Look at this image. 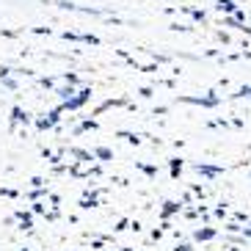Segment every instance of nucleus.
<instances>
[{
	"label": "nucleus",
	"mask_w": 251,
	"mask_h": 251,
	"mask_svg": "<svg viewBox=\"0 0 251 251\" xmlns=\"http://www.w3.org/2000/svg\"><path fill=\"white\" fill-rule=\"evenodd\" d=\"M89 97H91V89H80L77 94L72 97V100H69V102H64V108H67V111H75V108H80Z\"/></svg>",
	"instance_id": "1"
},
{
	"label": "nucleus",
	"mask_w": 251,
	"mask_h": 251,
	"mask_svg": "<svg viewBox=\"0 0 251 251\" xmlns=\"http://www.w3.org/2000/svg\"><path fill=\"white\" fill-rule=\"evenodd\" d=\"M58 119H61V113H58V111H52L47 119H39V130H47V127H55V125H58Z\"/></svg>",
	"instance_id": "2"
},
{
	"label": "nucleus",
	"mask_w": 251,
	"mask_h": 251,
	"mask_svg": "<svg viewBox=\"0 0 251 251\" xmlns=\"http://www.w3.org/2000/svg\"><path fill=\"white\" fill-rule=\"evenodd\" d=\"M213 237H215V229H210V226H204V229L196 232V240H213Z\"/></svg>",
	"instance_id": "3"
},
{
	"label": "nucleus",
	"mask_w": 251,
	"mask_h": 251,
	"mask_svg": "<svg viewBox=\"0 0 251 251\" xmlns=\"http://www.w3.org/2000/svg\"><path fill=\"white\" fill-rule=\"evenodd\" d=\"M199 174H207V177H215V174H221V169H215V166H196Z\"/></svg>",
	"instance_id": "4"
},
{
	"label": "nucleus",
	"mask_w": 251,
	"mask_h": 251,
	"mask_svg": "<svg viewBox=\"0 0 251 251\" xmlns=\"http://www.w3.org/2000/svg\"><path fill=\"white\" fill-rule=\"evenodd\" d=\"M215 8H218V11H235V3H232V0H218V3H215Z\"/></svg>",
	"instance_id": "5"
},
{
	"label": "nucleus",
	"mask_w": 251,
	"mask_h": 251,
	"mask_svg": "<svg viewBox=\"0 0 251 251\" xmlns=\"http://www.w3.org/2000/svg\"><path fill=\"white\" fill-rule=\"evenodd\" d=\"M55 94H58L61 100H64V102H69V100H72V97H75V91H72V86H69V89H67V86H64V89H58V91H55Z\"/></svg>",
	"instance_id": "6"
},
{
	"label": "nucleus",
	"mask_w": 251,
	"mask_h": 251,
	"mask_svg": "<svg viewBox=\"0 0 251 251\" xmlns=\"http://www.w3.org/2000/svg\"><path fill=\"white\" fill-rule=\"evenodd\" d=\"M179 204L177 201H166V207H163V215H171V213H177Z\"/></svg>",
	"instance_id": "7"
},
{
	"label": "nucleus",
	"mask_w": 251,
	"mask_h": 251,
	"mask_svg": "<svg viewBox=\"0 0 251 251\" xmlns=\"http://www.w3.org/2000/svg\"><path fill=\"white\" fill-rule=\"evenodd\" d=\"M17 218H20L23 229H30V224H33V221H30V215H28V213H17Z\"/></svg>",
	"instance_id": "8"
},
{
	"label": "nucleus",
	"mask_w": 251,
	"mask_h": 251,
	"mask_svg": "<svg viewBox=\"0 0 251 251\" xmlns=\"http://www.w3.org/2000/svg\"><path fill=\"white\" fill-rule=\"evenodd\" d=\"M11 113H14V122H28V113H25L23 108H14Z\"/></svg>",
	"instance_id": "9"
},
{
	"label": "nucleus",
	"mask_w": 251,
	"mask_h": 251,
	"mask_svg": "<svg viewBox=\"0 0 251 251\" xmlns=\"http://www.w3.org/2000/svg\"><path fill=\"white\" fill-rule=\"evenodd\" d=\"M97 157H102V160H111V149L100 147V149H97Z\"/></svg>",
	"instance_id": "10"
},
{
	"label": "nucleus",
	"mask_w": 251,
	"mask_h": 251,
	"mask_svg": "<svg viewBox=\"0 0 251 251\" xmlns=\"http://www.w3.org/2000/svg\"><path fill=\"white\" fill-rule=\"evenodd\" d=\"M83 130H97V122H83V125L77 127V133H83Z\"/></svg>",
	"instance_id": "11"
},
{
	"label": "nucleus",
	"mask_w": 251,
	"mask_h": 251,
	"mask_svg": "<svg viewBox=\"0 0 251 251\" xmlns=\"http://www.w3.org/2000/svg\"><path fill=\"white\" fill-rule=\"evenodd\" d=\"M122 138H127V141H130V144H138V135H133V133H122Z\"/></svg>",
	"instance_id": "12"
},
{
	"label": "nucleus",
	"mask_w": 251,
	"mask_h": 251,
	"mask_svg": "<svg viewBox=\"0 0 251 251\" xmlns=\"http://www.w3.org/2000/svg\"><path fill=\"white\" fill-rule=\"evenodd\" d=\"M191 17H193V20H199V23H204V11H193V8H191Z\"/></svg>",
	"instance_id": "13"
},
{
	"label": "nucleus",
	"mask_w": 251,
	"mask_h": 251,
	"mask_svg": "<svg viewBox=\"0 0 251 251\" xmlns=\"http://www.w3.org/2000/svg\"><path fill=\"white\" fill-rule=\"evenodd\" d=\"M237 97H251V86H243V89L237 91Z\"/></svg>",
	"instance_id": "14"
},
{
	"label": "nucleus",
	"mask_w": 251,
	"mask_h": 251,
	"mask_svg": "<svg viewBox=\"0 0 251 251\" xmlns=\"http://www.w3.org/2000/svg\"><path fill=\"white\" fill-rule=\"evenodd\" d=\"M30 182H33V188H42V185H45V179H42V177H33Z\"/></svg>",
	"instance_id": "15"
},
{
	"label": "nucleus",
	"mask_w": 251,
	"mask_h": 251,
	"mask_svg": "<svg viewBox=\"0 0 251 251\" xmlns=\"http://www.w3.org/2000/svg\"><path fill=\"white\" fill-rule=\"evenodd\" d=\"M8 75H11V69H8V67H0V80H3V77H8Z\"/></svg>",
	"instance_id": "16"
},
{
	"label": "nucleus",
	"mask_w": 251,
	"mask_h": 251,
	"mask_svg": "<svg viewBox=\"0 0 251 251\" xmlns=\"http://www.w3.org/2000/svg\"><path fill=\"white\" fill-rule=\"evenodd\" d=\"M174 251H191V246H188V243H182V246H177Z\"/></svg>",
	"instance_id": "17"
},
{
	"label": "nucleus",
	"mask_w": 251,
	"mask_h": 251,
	"mask_svg": "<svg viewBox=\"0 0 251 251\" xmlns=\"http://www.w3.org/2000/svg\"><path fill=\"white\" fill-rule=\"evenodd\" d=\"M25 251H28V249H25Z\"/></svg>",
	"instance_id": "18"
}]
</instances>
